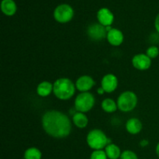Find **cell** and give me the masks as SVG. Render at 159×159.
<instances>
[{"instance_id": "cell-1", "label": "cell", "mask_w": 159, "mask_h": 159, "mask_svg": "<svg viewBox=\"0 0 159 159\" xmlns=\"http://www.w3.org/2000/svg\"><path fill=\"white\" fill-rule=\"evenodd\" d=\"M42 125L48 134L56 138H66L71 130L69 118L57 110L46 112L42 117Z\"/></svg>"}, {"instance_id": "cell-2", "label": "cell", "mask_w": 159, "mask_h": 159, "mask_svg": "<svg viewBox=\"0 0 159 159\" xmlns=\"http://www.w3.org/2000/svg\"><path fill=\"white\" fill-rule=\"evenodd\" d=\"M53 86V91L56 97L62 100L69 99L72 97L75 91L74 83L70 79L65 78L56 80Z\"/></svg>"}, {"instance_id": "cell-3", "label": "cell", "mask_w": 159, "mask_h": 159, "mask_svg": "<svg viewBox=\"0 0 159 159\" xmlns=\"http://www.w3.org/2000/svg\"><path fill=\"white\" fill-rule=\"evenodd\" d=\"M108 138L105 134L99 129L91 130L87 136V143L94 150H102L108 144Z\"/></svg>"}, {"instance_id": "cell-4", "label": "cell", "mask_w": 159, "mask_h": 159, "mask_svg": "<svg viewBox=\"0 0 159 159\" xmlns=\"http://www.w3.org/2000/svg\"><path fill=\"white\" fill-rule=\"evenodd\" d=\"M138 103V97L133 92L123 93L117 99V107L121 111L129 112L133 110Z\"/></svg>"}, {"instance_id": "cell-5", "label": "cell", "mask_w": 159, "mask_h": 159, "mask_svg": "<svg viewBox=\"0 0 159 159\" xmlns=\"http://www.w3.org/2000/svg\"><path fill=\"white\" fill-rule=\"evenodd\" d=\"M95 103V98L91 93H82L76 97L75 101V109L80 113H85L91 110Z\"/></svg>"}, {"instance_id": "cell-6", "label": "cell", "mask_w": 159, "mask_h": 159, "mask_svg": "<svg viewBox=\"0 0 159 159\" xmlns=\"http://www.w3.org/2000/svg\"><path fill=\"white\" fill-rule=\"evenodd\" d=\"M74 11L72 8L66 4L60 5L55 9L54 12V19L59 23H67L72 19Z\"/></svg>"}, {"instance_id": "cell-7", "label": "cell", "mask_w": 159, "mask_h": 159, "mask_svg": "<svg viewBox=\"0 0 159 159\" xmlns=\"http://www.w3.org/2000/svg\"><path fill=\"white\" fill-rule=\"evenodd\" d=\"M107 29L102 24L95 23L89 26L87 34L92 40H101L107 37Z\"/></svg>"}, {"instance_id": "cell-8", "label": "cell", "mask_w": 159, "mask_h": 159, "mask_svg": "<svg viewBox=\"0 0 159 159\" xmlns=\"http://www.w3.org/2000/svg\"><path fill=\"white\" fill-rule=\"evenodd\" d=\"M132 63H133L134 67L137 69L147 70L150 68L152 61L147 54H139L133 57Z\"/></svg>"}, {"instance_id": "cell-9", "label": "cell", "mask_w": 159, "mask_h": 159, "mask_svg": "<svg viewBox=\"0 0 159 159\" xmlns=\"http://www.w3.org/2000/svg\"><path fill=\"white\" fill-rule=\"evenodd\" d=\"M102 88L106 93H112L116 89L118 85L117 78L113 74H108L102 78Z\"/></svg>"}, {"instance_id": "cell-10", "label": "cell", "mask_w": 159, "mask_h": 159, "mask_svg": "<svg viewBox=\"0 0 159 159\" xmlns=\"http://www.w3.org/2000/svg\"><path fill=\"white\" fill-rule=\"evenodd\" d=\"M97 18L100 24L104 26H110L113 22V13L107 8L99 9L97 13Z\"/></svg>"}, {"instance_id": "cell-11", "label": "cell", "mask_w": 159, "mask_h": 159, "mask_svg": "<svg viewBox=\"0 0 159 159\" xmlns=\"http://www.w3.org/2000/svg\"><path fill=\"white\" fill-rule=\"evenodd\" d=\"M107 37L109 43L113 46H119L124 41V35L122 32L114 28H112L110 31H108Z\"/></svg>"}, {"instance_id": "cell-12", "label": "cell", "mask_w": 159, "mask_h": 159, "mask_svg": "<svg viewBox=\"0 0 159 159\" xmlns=\"http://www.w3.org/2000/svg\"><path fill=\"white\" fill-rule=\"evenodd\" d=\"M95 85V82L90 76L83 75L76 81L75 86L81 92H87Z\"/></svg>"}, {"instance_id": "cell-13", "label": "cell", "mask_w": 159, "mask_h": 159, "mask_svg": "<svg viewBox=\"0 0 159 159\" xmlns=\"http://www.w3.org/2000/svg\"><path fill=\"white\" fill-rule=\"evenodd\" d=\"M126 128L130 134H136L139 133L142 129V124L137 118H131L127 122Z\"/></svg>"}, {"instance_id": "cell-14", "label": "cell", "mask_w": 159, "mask_h": 159, "mask_svg": "<svg viewBox=\"0 0 159 159\" xmlns=\"http://www.w3.org/2000/svg\"><path fill=\"white\" fill-rule=\"evenodd\" d=\"M1 9L3 13L7 16H12L16 11V6L13 0H2Z\"/></svg>"}, {"instance_id": "cell-15", "label": "cell", "mask_w": 159, "mask_h": 159, "mask_svg": "<svg viewBox=\"0 0 159 159\" xmlns=\"http://www.w3.org/2000/svg\"><path fill=\"white\" fill-rule=\"evenodd\" d=\"M106 154L110 159H118L120 158V150L116 144H110L106 147Z\"/></svg>"}, {"instance_id": "cell-16", "label": "cell", "mask_w": 159, "mask_h": 159, "mask_svg": "<svg viewBox=\"0 0 159 159\" xmlns=\"http://www.w3.org/2000/svg\"><path fill=\"white\" fill-rule=\"evenodd\" d=\"M52 84L50 83L49 82H43L37 86V94L40 96H48V95L51 94V91L53 90Z\"/></svg>"}, {"instance_id": "cell-17", "label": "cell", "mask_w": 159, "mask_h": 159, "mask_svg": "<svg viewBox=\"0 0 159 159\" xmlns=\"http://www.w3.org/2000/svg\"><path fill=\"white\" fill-rule=\"evenodd\" d=\"M88 121L87 116L84 113H80V112L75 113L73 116V122H74L75 125L79 128H84L86 127L88 124Z\"/></svg>"}, {"instance_id": "cell-18", "label": "cell", "mask_w": 159, "mask_h": 159, "mask_svg": "<svg viewBox=\"0 0 159 159\" xmlns=\"http://www.w3.org/2000/svg\"><path fill=\"white\" fill-rule=\"evenodd\" d=\"M102 108L107 113H113L117 109V104L111 99H106L102 102Z\"/></svg>"}, {"instance_id": "cell-19", "label": "cell", "mask_w": 159, "mask_h": 159, "mask_svg": "<svg viewBox=\"0 0 159 159\" xmlns=\"http://www.w3.org/2000/svg\"><path fill=\"white\" fill-rule=\"evenodd\" d=\"M41 152L37 148H28L24 153L25 159H40L41 158Z\"/></svg>"}, {"instance_id": "cell-20", "label": "cell", "mask_w": 159, "mask_h": 159, "mask_svg": "<svg viewBox=\"0 0 159 159\" xmlns=\"http://www.w3.org/2000/svg\"><path fill=\"white\" fill-rule=\"evenodd\" d=\"M90 159H107V155L104 151L95 150L92 153Z\"/></svg>"}, {"instance_id": "cell-21", "label": "cell", "mask_w": 159, "mask_h": 159, "mask_svg": "<svg viewBox=\"0 0 159 159\" xmlns=\"http://www.w3.org/2000/svg\"><path fill=\"white\" fill-rule=\"evenodd\" d=\"M159 54V50L157 47L152 46L150 48H148L147 50V55L150 58H155L158 57Z\"/></svg>"}, {"instance_id": "cell-22", "label": "cell", "mask_w": 159, "mask_h": 159, "mask_svg": "<svg viewBox=\"0 0 159 159\" xmlns=\"http://www.w3.org/2000/svg\"><path fill=\"white\" fill-rule=\"evenodd\" d=\"M120 159H138L136 154L132 151H124L123 153H121Z\"/></svg>"}, {"instance_id": "cell-23", "label": "cell", "mask_w": 159, "mask_h": 159, "mask_svg": "<svg viewBox=\"0 0 159 159\" xmlns=\"http://www.w3.org/2000/svg\"><path fill=\"white\" fill-rule=\"evenodd\" d=\"M155 28H156V30L159 33V14L157 16L156 19H155Z\"/></svg>"}, {"instance_id": "cell-24", "label": "cell", "mask_w": 159, "mask_h": 159, "mask_svg": "<svg viewBox=\"0 0 159 159\" xmlns=\"http://www.w3.org/2000/svg\"><path fill=\"white\" fill-rule=\"evenodd\" d=\"M104 92H105V91H104V89L102 88V87H101V88H99V89H98V93H99V94L102 95V93H104Z\"/></svg>"}, {"instance_id": "cell-25", "label": "cell", "mask_w": 159, "mask_h": 159, "mask_svg": "<svg viewBox=\"0 0 159 159\" xmlns=\"http://www.w3.org/2000/svg\"><path fill=\"white\" fill-rule=\"evenodd\" d=\"M148 144V141H145V140H144V141H142L141 142V146H145V145H147Z\"/></svg>"}, {"instance_id": "cell-26", "label": "cell", "mask_w": 159, "mask_h": 159, "mask_svg": "<svg viewBox=\"0 0 159 159\" xmlns=\"http://www.w3.org/2000/svg\"><path fill=\"white\" fill-rule=\"evenodd\" d=\"M156 154H157V155H158V158H159V143H158V144H157V147H156Z\"/></svg>"}]
</instances>
